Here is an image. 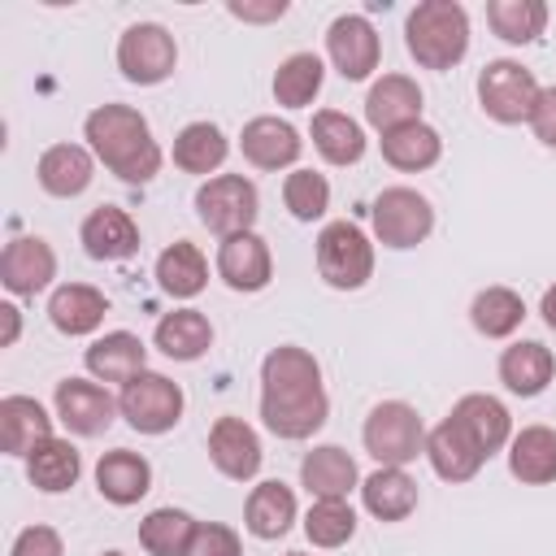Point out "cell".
Segmentation results:
<instances>
[{"mask_svg":"<svg viewBox=\"0 0 556 556\" xmlns=\"http://www.w3.org/2000/svg\"><path fill=\"white\" fill-rule=\"evenodd\" d=\"M291 521H295V495H291V486L278 482V478L256 482L252 495H248V504H243L248 534H256V539H282L291 530Z\"/></svg>","mask_w":556,"mask_h":556,"instance_id":"f546056e","label":"cell"},{"mask_svg":"<svg viewBox=\"0 0 556 556\" xmlns=\"http://www.w3.org/2000/svg\"><path fill=\"white\" fill-rule=\"evenodd\" d=\"M195 517L182 508H152L139 521V543L148 556H187L191 539H195Z\"/></svg>","mask_w":556,"mask_h":556,"instance_id":"74e56055","label":"cell"},{"mask_svg":"<svg viewBox=\"0 0 556 556\" xmlns=\"http://www.w3.org/2000/svg\"><path fill=\"white\" fill-rule=\"evenodd\" d=\"M156 282H161V291L174 295V300L200 295L204 282H208V261H204V252H200L195 243H187V239L169 243V248L156 256Z\"/></svg>","mask_w":556,"mask_h":556,"instance_id":"d6a6232c","label":"cell"},{"mask_svg":"<svg viewBox=\"0 0 556 556\" xmlns=\"http://www.w3.org/2000/svg\"><path fill=\"white\" fill-rule=\"evenodd\" d=\"M78 473H83V460H78V452H74V443L70 439H48V443H39L30 456H26V478H30V486H39V491H48V495H61V491H70L74 482H78Z\"/></svg>","mask_w":556,"mask_h":556,"instance_id":"836d02e7","label":"cell"},{"mask_svg":"<svg viewBox=\"0 0 556 556\" xmlns=\"http://www.w3.org/2000/svg\"><path fill=\"white\" fill-rule=\"evenodd\" d=\"M478 447H482V456H495L508 439H513V417H508V408L495 400V395H486V391H469V395H460L456 404H452V413H447Z\"/></svg>","mask_w":556,"mask_h":556,"instance_id":"d6986e66","label":"cell"},{"mask_svg":"<svg viewBox=\"0 0 556 556\" xmlns=\"http://www.w3.org/2000/svg\"><path fill=\"white\" fill-rule=\"evenodd\" d=\"M83 365L96 382H122L126 387L130 378H139L148 369V348L130 330H109L83 352Z\"/></svg>","mask_w":556,"mask_h":556,"instance_id":"e0dca14e","label":"cell"},{"mask_svg":"<svg viewBox=\"0 0 556 556\" xmlns=\"http://www.w3.org/2000/svg\"><path fill=\"white\" fill-rule=\"evenodd\" d=\"M152 343L169 356V361H200L213 348V326L200 308H174L156 321Z\"/></svg>","mask_w":556,"mask_h":556,"instance_id":"f1b7e54d","label":"cell"},{"mask_svg":"<svg viewBox=\"0 0 556 556\" xmlns=\"http://www.w3.org/2000/svg\"><path fill=\"white\" fill-rule=\"evenodd\" d=\"M313 148L330 165H356L365 156V130L348 113L321 109V113H313Z\"/></svg>","mask_w":556,"mask_h":556,"instance_id":"e575fe53","label":"cell"},{"mask_svg":"<svg viewBox=\"0 0 556 556\" xmlns=\"http://www.w3.org/2000/svg\"><path fill=\"white\" fill-rule=\"evenodd\" d=\"M226 152H230V143L213 122H191L174 135V165L182 174H213V169H222Z\"/></svg>","mask_w":556,"mask_h":556,"instance_id":"d590c367","label":"cell"},{"mask_svg":"<svg viewBox=\"0 0 556 556\" xmlns=\"http://www.w3.org/2000/svg\"><path fill=\"white\" fill-rule=\"evenodd\" d=\"M326 56L334 61V70L348 78V83H361L378 70V56H382V43H378V30L369 17L361 13H343L330 22L326 30Z\"/></svg>","mask_w":556,"mask_h":556,"instance_id":"7c38bea8","label":"cell"},{"mask_svg":"<svg viewBox=\"0 0 556 556\" xmlns=\"http://www.w3.org/2000/svg\"><path fill=\"white\" fill-rule=\"evenodd\" d=\"M48 439H52V417L39 400H30V395L0 400V447L9 456H30Z\"/></svg>","mask_w":556,"mask_h":556,"instance_id":"d4e9b609","label":"cell"},{"mask_svg":"<svg viewBox=\"0 0 556 556\" xmlns=\"http://www.w3.org/2000/svg\"><path fill=\"white\" fill-rule=\"evenodd\" d=\"M530 130L543 148H556V87H543L539 91V104L530 113Z\"/></svg>","mask_w":556,"mask_h":556,"instance_id":"f6af8a7d","label":"cell"},{"mask_svg":"<svg viewBox=\"0 0 556 556\" xmlns=\"http://www.w3.org/2000/svg\"><path fill=\"white\" fill-rule=\"evenodd\" d=\"M256 213H261V195H256V182L243 174H217L195 191V217L222 239L252 230Z\"/></svg>","mask_w":556,"mask_h":556,"instance_id":"52a82bcc","label":"cell"},{"mask_svg":"<svg viewBox=\"0 0 556 556\" xmlns=\"http://www.w3.org/2000/svg\"><path fill=\"white\" fill-rule=\"evenodd\" d=\"M217 278L230 291H261V287H269V278H274L269 243L256 230L222 239V248H217Z\"/></svg>","mask_w":556,"mask_h":556,"instance_id":"9a60e30c","label":"cell"},{"mask_svg":"<svg viewBox=\"0 0 556 556\" xmlns=\"http://www.w3.org/2000/svg\"><path fill=\"white\" fill-rule=\"evenodd\" d=\"M104 313H109L104 291H96V287H87V282H61V287L52 291V300H48V321H52L61 334H70V339L100 330Z\"/></svg>","mask_w":556,"mask_h":556,"instance_id":"4316f807","label":"cell"},{"mask_svg":"<svg viewBox=\"0 0 556 556\" xmlns=\"http://www.w3.org/2000/svg\"><path fill=\"white\" fill-rule=\"evenodd\" d=\"M83 248L91 261H126L139 252V226L126 208L117 204H100L83 217V230H78Z\"/></svg>","mask_w":556,"mask_h":556,"instance_id":"2e32d148","label":"cell"},{"mask_svg":"<svg viewBox=\"0 0 556 556\" xmlns=\"http://www.w3.org/2000/svg\"><path fill=\"white\" fill-rule=\"evenodd\" d=\"M304 534L313 547H343L356 534V513L348 500H313L304 513Z\"/></svg>","mask_w":556,"mask_h":556,"instance_id":"60d3db41","label":"cell"},{"mask_svg":"<svg viewBox=\"0 0 556 556\" xmlns=\"http://www.w3.org/2000/svg\"><path fill=\"white\" fill-rule=\"evenodd\" d=\"M208 460L230 482H252L261 473V439L243 417H217L208 430Z\"/></svg>","mask_w":556,"mask_h":556,"instance_id":"5bb4252c","label":"cell"},{"mask_svg":"<svg viewBox=\"0 0 556 556\" xmlns=\"http://www.w3.org/2000/svg\"><path fill=\"white\" fill-rule=\"evenodd\" d=\"M426 460H430V469H434L443 482H469V478L486 465L482 447H478L452 417H443V421L426 434Z\"/></svg>","mask_w":556,"mask_h":556,"instance_id":"ffe728a7","label":"cell"},{"mask_svg":"<svg viewBox=\"0 0 556 556\" xmlns=\"http://www.w3.org/2000/svg\"><path fill=\"white\" fill-rule=\"evenodd\" d=\"M282 204L291 208L295 222H317L330 208V182L317 169H291L282 182Z\"/></svg>","mask_w":556,"mask_h":556,"instance_id":"b9f144b4","label":"cell"},{"mask_svg":"<svg viewBox=\"0 0 556 556\" xmlns=\"http://www.w3.org/2000/svg\"><path fill=\"white\" fill-rule=\"evenodd\" d=\"M539 78L521 65V61H486L482 74H478V104L491 122L500 126H517V122H530L534 104H539Z\"/></svg>","mask_w":556,"mask_h":556,"instance_id":"5b68a950","label":"cell"},{"mask_svg":"<svg viewBox=\"0 0 556 556\" xmlns=\"http://www.w3.org/2000/svg\"><path fill=\"white\" fill-rule=\"evenodd\" d=\"M96 491L109 504L130 508L152 491V465L130 447H113V452H104L96 460Z\"/></svg>","mask_w":556,"mask_h":556,"instance_id":"44dd1931","label":"cell"},{"mask_svg":"<svg viewBox=\"0 0 556 556\" xmlns=\"http://www.w3.org/2000/svg\"><path fill=\"white\" fill-rule=\"evenodd\" d=\"M300 482L313 500H348V491L361 482V473H356V460L343 447L321 443L300 460Z\"/></svg>","mask_w":556,"mask_h":556,"instance_id":"83f0119b","label":"cell"},{"mask_svg":"<svg viewBox=\"0 0 556 556\" xmlns=\"http://www.w3.org/2000/svg\"><path fill=\"white\" fill-rule=\"evenodd\" d=\"M408 56L421 70H452L469 52V13L456 0H421L404 22Z\"/></svg>","mask_w":556,"mask_h":556,"instance_id":"3957f363","label":"cell"},{"mask_svg":"<svg viewBox=\"0 0 556 556\" xmlns=\"http://www.w3.org/2000/svg\"><path fill=\"white\" fill-rule=\"evenodd\" d=\"M361 439H365V452H369L378 465L404 469L408 460L426 456V426H421L417 408L404 404V400H382V404H374L369 417H365Z\"/></svg>","mask_w":556,"mask_h":556,"instance_id":"277c9868","label":"cell"},{"mask_svg":"<svg viewBox=\"0 0 556 556\" xmlns=\"http://www.w3.org/2000/svg\"><path fill=\"white\" fill-rule=\"evenodd\" d=\"M287 556H304V552H287Z\"/></svg>","mask_w":556,"mask_h":556,"instance_id":"f907efd6","label":"cell"},{"mask_svg":"<svg viewBox=\"0 0 556 556\" xmlns=\"http://www.w3.org/2000/svg\"><path fill=\"white\" fill-rule=\"evenodd\" d=\"M508 473L526 486L556 482V430L552 426H521L508 439Z\"/></svg>","mask_w":556,"mask_h":556,"instance_id":"484cf974","label":"cell"},{"mask_svg":"<svg viewBox=\"0 0 556 556\" xmlns=\"http://www.w3.org/2000/svg\"><path fill=\"white\" fill-rule=\"evenodd\" d=\"M52 278H56V252L48 248V239L22 235V239L4 243V252H0V282H4L9 295L30 300V295L48 291Z\"/></svg>","mask_w":556,"mask_h":556,"instance_id":"4fadbf2b","label":"cell"},{"mask_svg":"<svg viewBox=\"0 0 556 556\" xmlns=\"http://www.w3.org/2000/svg\"><path fill=\"white\" fill-rule=\"evenodd\" d=\"M187 556H243V543L230 526L222 521H200L195 526V539L187 547Z\"/></svg>","mask_w":556,"mask_h":556,"instance_id":"7bdbcfd3","label":"cell"},{"mask_svg":"<svg viewBox=\"0 0 556 556\" xmlns=\"http://www.w3.org/2000/svg\"><path fill=\"white\" fill-rule=\"evenodd\" d=\"M369 217H374L378 243H382V248H395V252L417 248V243L434 230V208H430V200H426L421 191H413V187H387V191H378Z\"/></svg>","mask_w":556,"mask_h":556,"instance_id":"30bf717a","label":"cell"},{"mask_svg":"<svg viewBox=\"0 0 556 556\" xmlns=\"http://www.w3.org/2000/svg\"><path fill=\"white\" fill-rule=\"evenodd\" d=\"M87 148L122 182H152L161 174V148L148 130V117L130 104H100L83 122Z\"/></svg>","mask_w":556,"mask_h":556,"instance_id":"7a4b0ae2","label":"cell"},{"mask_svg":"<svg viewBox=\"0 0 556 556\" xmlns=\"http://www.w3.org/2000/svg\"><path fill=\"white\" fill-rule=\"evenodd\" d=\"M52 404H56L61 426H65L70 434H78V439L104 434V430L113 426V417L122 413L117 400H113L96 378H61Z\"/></svg>","mask_w":556,"mask_h":556,"instance_id":"8fae6325","label":"cell"},{"mask_svg":"<svg viewBox=\"0 0 556 556\" xmlns=\"http://www.w3.org/2000/svg\"><path fill=\"white\" fill-rule=\"evenodd\" d=\"M330 400L313 352L282 343L261 361V421L278 439H308L326 426Z\"/></svg>","mask_w":556,"mask_h":556,"instance_id":"6da1fadb","label":"cell"},{"mask_svg":"<svg viewBox=\"0 0 556 556\" xmlns=\"http://www.w3.org/2000/svg\"><path fill=\"white\" fill-rule=\"evenodd\" d=\"M439 156H443V139H439V130L426 126V122H408V126L382 135V161H387L391 169L417 174V169H430Z\"/></svg>","mask_w":556,"mask_h":556,"instance_id":"1f68e13d","label":"cell"},{"mask_svg":"<svg viewBox=\"0 0 556 556\" xmlns=\"http://www.w3.org/2000/svg\"><path fill=\"white\" fill-rule=\"evenodd\" d=\"M230 9V17H239V22H278L282 13H287V0H269V4H239V0H230L226 4Z\"/></svg>","mask_w":556,"mask_h":556,"instance_id":"bcb514c9","label":"cell"},{"mask_svg":"<svg viewBox=\"0 0 556 556\" xmlns=\"http://www.w3.org/2000/svg\"><path fill=\"white\" fill-rule=\"evenodd\" d=\"M486 22L504 43H534L547 26V4L543 0H491Z\"/></svg>","mask_w":556,"mask_h":556,"instance_id":"ab89813d","label":"cell"},{"mask_svg":"<svg viewBox=\"0 0 556 556\" xmlns=\"http://www.w3.org/2000/svg\"><path fill=\"white\" fill-rule=\"evenodd\" d=\"M552 378H556V356H552V348H543L539 339H521V343H508V348L500 352V382H504L513 395L530 400V395L547 391Z\"/></svg>","mask_w":556,"mask_h":556,"instance_id":"cb8c5ba5","label":"cell"},{"mask_svg":"<svg viewBox=\"0 0 556 556\" xmlns=\"http://www.w3.org/2000/svg\"><path fill=\"white\" fill-rule=\"evenodd\" d=\"M9 556H65V547H61V534L52 526H26L13 539V552Z\"/></svg>","mask_w":556,"mask_h":556,"instance_id":"ee69618b","label":"cell"},{"mask_svg":"<svg viewBox=\"0 0 556 556\" xmlns=\"http://www.w3.org/2000/svg\"><path fill=\"white\" fill-rule=\"evenodd\" d=\"M365 122L382 135L421 122V87L408 74H382L365 96Z\"/></svg>","mask_w":556,"mask_h":556,"instance_id":"ac0fdd59","label":"cell"},{"mask_svg":"<svg viewBox=\"0 0 556 556\" xmlns=\"http://www.w3.org/2000/svg\"><path fill=\"white\" fill-rule=\"evenodd\" d=\"M469 321H473V330L486 334V339H508V334L526 321V300H521L513 287H486V291L473 295Z\"/></svg>","mask_w":556,"mask_h":556,"instance_id":"8d00e7d4","label":"cell"},{"mask_svg":"<svg viewBox=\"0 0 556 556\" xmlns=\"http://www.w3.org/2000/svg\"><path fill=\"white\" fill-rule=\"evenodd\" d=\"M321 78H326V65L317 52H291L274 74V100L282 109H304L321 91Z\"/></svg>","mask_w":556,"mask_h":556,"instance_id":"f35d334b","label":"cell"},{"mask_svg":"<svg viewBox=\"0 0 556 556\" xmlns=\"http://www.w3.org/2000/svg\"><path fill=\"white\" fill-rule=\"evenodd\" d=\"M317 274L334 291H356L374 278V243L356 222H330L317 235Z\"/></svg>","mask_w":556,"mask_h":556,"instance_id":"8992f818","label":"cell"},{"mask_svg":"<svg viewBox=\"0 0 556 556\" xmlns=\"http://www.w3.org/2000/svg\"><path fill=\"white\" fill-rule=\"evenodd\" d=\"M239 148H243V156H248L256 169H287V165L300 161L304 139H300V130H295L291 122H282V117H252V122L243 126V135H239Z\"/></svg>","mask_w":556,"mask_h":556,"instance_id":"7402d4cb","label":"cell"},{"mask_svg":"<svg viewBox=\"0 0 556 556\" xmlns=\"http://www.w3.org/2000/svg\"><path fill=\"white\" fill-rule=\"evenodd\" d=\"M539 313H543L547 330H556V287H547V291H543V304H539Z\"/></svg>","mask_w":556,"mask_h":556,"instance_id":"c3c4849f","label":"cell"},{"mask_svg":"<svg viewBox=\"0 0 556 556\" xmlns=\"http://www.w3.org/2000/svg\"><path fill=\"white\" fill-rule=\"evenodd\" d=\"M178 65V43L161 22H135L122 30L117 39V70L126 83L139 87H156L174 74Z\"/></svg>","mask_w":556,"mask_h":556,"instance_id":"9c48e42d","label":"cell"},{"mask_svg":"<svg viewBox=\"0 0 556 556\" xmlns=\"http://www.w3.org/2000/svg\"><path fill=\"white\" fill-rule=\"evenodd\" d=\"M182 404H187L182 400V387L174 378H165V374H152V369H143L139 378H130L122 387V395H117L122 417L139 434H165V430H174L182 421Z\"/></svg>","mask_w":556,"mask_h":556,"instance_id":"ba28073f","label":"cell"},{"mask_svg":"<svg viewBox=\"0 0 556 556\" xmlns=\"http://www.w3.org/2000/svg\"><path fill=\"white\" fill-rule=\"evenodd\" d=\"M100 556H122V552H100Z\"/></svg>","mask_w":556,"mask_h":556,"instance_id":"681fc988","label":"cell"},{"mask_svg":"<svg viewBox=\"0 0 556 556\" xmlns=\"http://www.w3.org/2000/svg\"><path fill=\"white\" fill-rule=\"evenodd\" d=\"M361 500L378 521H404L417 508V482L395 465H378L361 482Z\"/></svg>","mask_w":556,"mask_h":556,"instance_id":"4dcf8cb0","label":"cell"},{"mask_svg":"<svg viewBox=\"0 0 556 556\" xmlns=\"http://www.w3.org/2000/svg\"><path fill=\"white\" fill-rule=\"evenodd\" d=\"M0 321H4L0 348H13V343H17V330H22V313H17L13 304H0Z\"/></svg>","mask_w":556,"mask_h":556,"instance_id":"7dc6e473","label":"cell"},{"mask_svg":"<svg viewBox=\"0 0 556 556\" xmlns=\"http://www.w3.org/2000/svg\"><path fill=\"white\" fill-rule=\"evenodd\" d=\"M35 174H39V187L48 195H56V200L83 195L91 187V178H96V152L83 148V143H52L39 156Z\"/></svg>","mask_w":556,"mask_h":556,"instance_id":"603a6c76","label":"cell"}]
</instances>
